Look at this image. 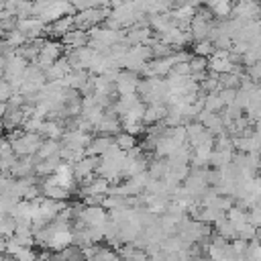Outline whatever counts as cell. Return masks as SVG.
<instances>
[{
	"label": "cell",
	"instance_id": "32",
	"mask_svg": "<svg viewBox=\"0 0 261 261\" xmlns=\"http://www.w3.org/2000/svg\"><path fill=\"white\" fill-rule=\"evenodd\" d=\"M198 2H200V4H204V2H206V0H198Z\"/></svg>",
	"mask_w": 261,
	"mask_h": 261
},
{
	"label": "cell",
	"instance_id": "3",
	"mask_svg": "<svg viewBox=\"0 0 261 261\" xmlns=\"http://www.w3.org/2000/svg\"><path fill=\"white\" fill-rule=\"evenodd\" d=\"M141 77L135 71H126V69H118L116 77H114V92L116 98L118 96H133L137 94V82Z\"/></svg>",
	"mask_w": 261,
	"mask_h": 261
},
{
	"label": "cell",
	"instance_id": "4",
	"mask_svg": "<svg viewBox=\"0 0 261 261\" xmlns=\"http://www.w3.org/2000/svg\"><path fill=\"white\" fill-rule=\"evenodd\" d=\"M45 22L41 20V18H37V16H29V18H16V31H20L24 37H27V41H31V39H35V37H45L43 33H45Z\"/></svg>",
	"mask_w": 261,
	"mask_h": 261
},
{
	"label": "cell",
	"instance_id": "5",
	"mask_svg": "<svg viewBox=\"0 0 261 261\" xmlns=\"http://www.w3.org/2000/svg\"><path fill=\"white\" fill-rule=\"evenodd\" d=\"M96 167H98V157H82L80 161L71 163V173L75 181H82L90 175H96Z\"/></svg>",
	"mask_w": 261,
	"mask_h": 261
},
{
	"label": "cell",
	"instance_id": "14",
	"mask_svg": "<svg viewBox=\"0 0 261 261\" xmlns=\"http://www.w3.org/2000/svg\"><path fill=\"white\" fill-rule=\"evenodd\" d=\"M112 141H114V147H118L122 153H126L128 149H133V147L137 145V137H133V135H128V133H124V130H118V133L112 137Z\"/></svg>",
	"mask_w": 261,
	"mask_h": 261
},
{
	"label": "cell",
	"instance_id": "16",
	"mask_svg": "<svg viewBox=\"0 0 261 261\" xmlns=\"http://www.w3.org/2000/svg\"><path fill=\"white\" fill-rule=\"evenodd\" d=\"M4 41H6V45L10 47V49H16V47H22L24 43H27V37L20 33V31H16V29H12V31H8V33H4V37H2Z\"/></svg>",
	"mask_w": 261,
	"mask_h": 261
},
{
	"label": "cell",
	"instance_id": "7",
	"mask_svg": "<svg viewBox=\"0 0 261 261\" xmlns=\"http://www.w3.org/2000/svg\"><path fill=\"white\" fill-rule=\"evenodd\" d=\"M59 41H61V45L65 49H80V47H84L88 43V33L86 31H80V29H71Z\"/></svg>",
	"mask_w": 261,
	"mask_h": 261
},
{
	"label": "cell",
	"instance_id": "25",
	"mask_svg": "<svg viewBox=\"0 0 261 261\" xmlns=\"http://www.w3.org/2000/svg\"><path fill=\"white\" fill-rule=\"evenodd\" d=\"M216 94H218V98L222 100V104H224V106H228V104H232V102H234L237 90H230V88H220Z\"/></svg>",
	"mask_w": 261,
	"mask_h": 261
},
{
	"label": "cell",
	"instance_id": "31",
	"mask_svg": "<svg viewBox=\"0 0 261 261\" xmlns=\"http://www.w3.org/2000/svg\"><path fill=\"white\" fill-rule=\"evenodd\" d=\"M4 247H6V239L0 237V253H4Z\"/></svg>",
	"mask_w": 261,
	"mask_h": 261
},
{
	"label": "cell",
	"instance_id": "23",
	"mask_svg": "<svg viewBox=\"0 0 261 261\" xmlns=\"http://www.w3.org/2000/svg\"><path fill=\"white\" fill-rule=\"evenodd\" d=\"M259 47H249L245 53H243V65L247 67V65H253V63H257L259 61Z\"/></svg>",
	"mask_w": 261,
	"mask_h": 261
},
{
	"label": "cell",
	"instance_id": "10",
	"mask_svg": "<svg viewBox=\"0 0 261 261\" xmlns=\"http://www.w3.org/2000/svg\"><path fill=\"white\" fill-rule=\"evenodd\" d=\"M59 149H61V141H55V139H43V143L39 145L35 157H37V161H43V159H47V157L57 155Z\"/></svg>",
	"mask_w": 261,
	"mask_h": 261
},
{
	"label": "cell",
	"instance_id": "28",
	"mask_svg": "<svg viewBox=\"0 0 261 261\" xmlns=\"http://www.w3.org/2000/svg\"><path fill=\"white\" fill-rule=\"evenodd\" d=\"M8 155H12L10 141L6 137H0V157H8Z\"/></svg>",
	"mask_w": 261,
	"mask_h": 261
},
{
	"label": "cell",
	"instance_id": "12",
	"mask_svg": "<svg viewBox=\"0 0 261 261\" xmlns=\"http://www.w3.org/2000/svg\"><path fill=\"white\" fill-rule=\"evenodd\" d=\"M232 153H234V151H216V149H212L210 159H208V167L220 169V167L228 165V163L232 161Z\"/></svg>",
	"mask_w": 261,
	"mask_h": 261
},
{
	"label": "cell",
	"instance_id": "1",
	"mask_svg": "<svg viewBox=\"0 0 261 261\" xmlns=\"http://www.w3.org/2000/svg\"><path fill=\"white\" fill-rule=\"evenodd\" d=\"M63 51H65V47L61 45L59 39H47L45 45L39 49V55H37V59H35V65L43 71V69H47L51 63H55L59 57H63Z\"/></svg>",
	"mask_w": 261,
	"mask_h": 261
},
{
	"label": "cell",
	"instance_id": "24",
	"mask_svg": "<svg viewBox=\"0 0 261 261\" xmlns=\"http://www.w3.org/2000/svg\"><path fill=\"white\" fill-rule=\"evenodd\" d=\"M247 222H249L251 226H255V228L259 226V222H261V208H259V204L247 210Z\"/></svg>",
	"mask_w": 261,
	"mask_h": 261
},
{
	"label": "cell",
	"instance_id": "13",
	"mask_svg": "<svg viewBox=\"0 0 261 261\" xmlns=\"http://www.w3.org/2000/svg\"><path fill=\"white\" fill-rule=\"evenodd\" d=\"M147 173L151 179H161L167 173V159L153 157L151 161H147Z\"/></svg>",
	"mask_w": 261,
	"mask_h": 261
},
{
	"label": "cell",
	"instance_id": "21",
	"mask_svg": "<svg viewBox=\"0 0 261 261\" xmlns=\"http://www.w3.org/2000/svg\"><path fill=\"white\" fill-rule=\"evenodd\" d=\"M214 149L216 151H232V137H228L226 133L216 135L214 137Z\"/></svg>",
	"mask_w": 261,
	"mask_h": 261
},
{
	"label": "cell",
	"instance_id": "29",
	"mask_svg": "<svg viewBox=\"0 0 261 261\" xmlns=\"http://www.w3.org/2000/svg\"><path fill=\"white\" fill-rule=\"evenodd\" d=\"M171 71L177 73V75H190V65L188 63H175L171 67Z\"/></svg>",
	"mask_w": 261,
	"mask_h": 261
},
{
	"label": "cell",
	"instance_id": "9",
	"mask_svg": "<svg viewBox=\"0 0 261 261\" xmlns=\"http://www.w3.org/2000/svg\"><path fill=\"white\" fill-rule=\"evenodd\" d=\"M67 71H69L67 59H65V57H59L55 63H51L47 69H43V75H45V82H57V80H61Z\"/></svg>",
	"mask_w": 261,
	"mask_h": 261
},
{
	"label": "cell",
	"instance_id": "2",
	"mask_svg": "<svg viewBox=\"0 0 261 261\" xmlns=\"http://www.w3.org/2000/svg\"><path fill=\"white\" fill-rule=\"evenodd\" d=\"M41 143H43V137L39 133H24L22 137L10 141V147L16 157H24V155H35Z\"/></svg>",
	"mask_w": 261,
	"mask_h": 261
},
{
	"label": "cell",
	"instance_id": "22",
	"mask_svg": "<svg viewBox=\"0 0 261 261\" xmlns=\"http://www.w3.org/2000/svg\"><path fill=\"white\" fill-rule=\"evenodd\" d=\"M14 218H10V216H4L2 218V222H0V237L2 239H8V237H12L14 234Z\"/></svg>",
	"mask_w": 261,
	"mask_h": 261
},
{
	"label": "cell",
	"instance_id": "20",
	"mask_svg": "<svg viewBox=\"0 0 261 261\" xmlns=\"http://www.w3.org/2000/svg\"><path fill=\"white\" fill-rule=\"evenodd\" d=\"M33 16V0H20L14 8V18H29Z\"/></svg>",
	"mask_w": 261,
	"mask_h": 261
},
{
	"label": "cell",
	"instance_id": "26",
	"mask_svg": "<svg viewBox=\"0 0 261 261\" xmlns=\"http://www.w3.org/2000/svg\"><path fill=\"white\" fill-rule=\"evenodd\" d=\"M245 75L251 80V82H259V75H261V63L257 61V63H253V65H247L245 67Z\"/></svg>",
	"mask_w": 261,
	"mask_h": 261
},
{
	"label": "cell",
	"instance_id": "27",
	"mask_svg": "<svg viewBox=\"0 0 261 261\" xmlns=\"http://www.w3.org/2000/svg\"><path fill=\"white\" fill-rule=\"evenodd\" d=\"M22 104H24V96L20 92H12L10 98L6 100V106L8 108H22Z\"/></svg>",
	"mask_w": 261,
	"mask_h": 261
},
{
	"label": "cell",
	"instance_id": "17",
	"mask_svg": "<svg viewBox=\"0 0 261 261\" xmlns=\"http://www.w3.org/2000/svg\"><path fill=\"white\" fill-rule=\"evenodd\" d=\"M214 53V45L208 41V39H204V41H196L194 45H192V55H198V57H210Z\"/></svg>",
	"mask_w": 261,
	"mask_h": 261
},
{
	"label": "cell",
	"instance_id": "11",
	"mask_svg": "<svg viewBox=\"0 0 261 261\" xmlns=\"http://www.w3.org/2000/svg\"><path fill=\"white\" fill-rule=\"evenodd\" d=\"M63 130L65 128L57 120H43L41 122V128H39V135L43 139H55V141H59L61 135H63Z\"/></svg>",
	"mask_w": 261,
	"mask_h": 261
},
{
	"label": "cell",
	"instance_id": "8",
	"mask_svg": "<svg viewBox=\"0 0 261 261\" xmlns=\"http://www.w3.org/2000/svg\"><path fill=\"white\" fill-rule=\"evenodd\" d=\"M114 141H112V137H106V135H96L94 139H92V143L84 149V155L86 157H100L110 145H112Z\"/></svg>",
	"mask_w": 261,
	"mask_h": 261
},
{
	"label": "cell",
	"instance_id": "15",
	"mask_svg": "<svg viewBox=\"0 0 261 261\" xmlns=\"http://www.w3.org/2000/svg\"><path fill=\"white\" fill-rule=\"evenodd\" d=\"M230 10H232V4H230L228 0H218V2L210 8V12H212V16H214L216 20L228 18V16H230Z\"/></svg>",
	"mask_w": 261,
	"mask_h": 261
},
{
	"label": "cell",
	"instance_id": "18",
	"mask_svg": "<svg viewBox=\"0 0 261 261\" xmlns=\"http://www.w3.org/2000/svg\"><path fill=\"white\" fill-rule=\"evenodd\" d=\"M224 108V104H222V100L218 98V94L216 92H212V94H206L204 96V110H208V112H220Z\"/></svg>",
	"mask_w": 261,
	"mask_h": 261
},
{
	"label": "cell",
	"instance_id": "30",
	"mask_svg": "<svg viewBox=\"0 0 261 261\" xmlns=\"http://www.w3.org/2000/svg\"><path fill=\"white\" fill-rule=\"evenodd\" d=\"M184 4H188V6H194V8H198V6H200V2H198V0H184Z\"/></svg>",
	"mask_w": 261,
	"mask_h": 261
},
{
	"label": "cell",
	"instance_id": "6",
	"mask_svg": "<svg viewBox=\"0 0 261 261\" xmlns=\"http://www.w3.org/2000/svg\"><path fill=\"white\" fill-rule=\"evenodd\" d=\"M167 114V106L165 104H145V110H143V118L141 122L145 126H151V124H157L165 118Z\"/></svg>",
	"mask_w": 261,
	"mask_h": 261
},
{
	"label": "cell",
	"instance_id": "19",
	"mask_svg": "<svg viewBox=\"0 0 261 261\" xmlns=\"http://www.w3.org/2000/svg\"><path fill=\"white\" fill-rule=\"evenodd\" d=\"M188 65H190V75H194V73H202V71H208V59H206V57L192 55V59L188 61Z\"/></svg>",
	"mask_w": 261,
	"mask_h": 261
}]
</instances>
